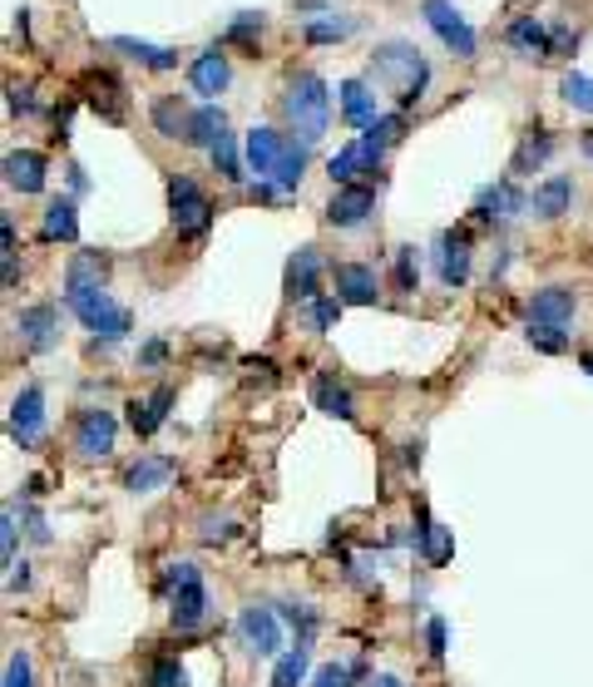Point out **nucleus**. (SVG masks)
I'll list each match as a JSON object with an SVG mask.
<instances>
[{
  "instance_id": "obj_5",
  "label": "nucleus",
  "mask_w": 593,
  "mask_h": 687,
  "mask_svg": "<svg viewBox=\"0 0 593 687\" xmlns=\"http://www.w3.org/2000/svg\"><path fill=\"white\" fill-rule=\"evenodd\" d=\"M169 208H173V228L184 237L208 233V223H213V204H208V194L188 173H173L169 179Z\"/></svg>"
},
{
  "instance_id": "obj_41",
  "label": "nucleus",
  "mask_w": 593,
  "mask_h": 687,
  "mask_svg": "<svg viewBox=\"0 0 593 687\" xmlns=\"http://www.w3.org/2000/svg\"><path fill=\"white\" fill-rule=\"evenodd\" d=\"M356 30V21H336V15H326V21H307L302 25V35H307V45H332V40H346V35Z\"/></svg>"
},
{
  "instance_id": "obj_11",
  "label": "nucleus",
  "mask_w": 593,
  "mask_h": 687,
  "mask_svg": "<svg viewBox=\"0 0 593 687\" xmlns=\"http://www.w3.org/2000/svg\"><path fill=\"white\" fill-rule=\"evenodd\" d=\"M371 213H376V188L371 183H346L326 204V223L332 228H361Z\"/></svg>"
},
{
  "instance_id": "obj_38",
  "label": "nucleus",
  "mask_w": 593,
  "mask_h": 687,
  "mask_svg": "<svg viewBox=\"0 0 593 687\" xmlns=\"http://www.w3.org/2000/svg\"><path fill=\"white\" fill-rule=\"evenodd\" d=\"M307 683V648H287L272 663V687H302Z\"/></svg>"
},
{
  "instance_id": "obj_31",
  "label": "nucleus",
  "mask_w": 593,
  "mask_h": 687,
  "mask_svg": "<svg viewBox=\"0 0 593 687\" xmlns=\"http://www.w3.org/2000/svg\"><path fill=\"white\" fill-rule=\"evenodd\" d=\"M406 134V114H381L371 130H361V149H367L371 169H381V159H386V149Z\"/></svg>"
},
{
  "instance_id": "obj_14",
  "label": "nucleus",
  "mask_w": 593,
  "mask_h": 687,
  "mask_svg": "<svg viewBox=\"0 0 593 687\" xmlns=\"http://www.w3.org/2000/svg\"><path fill=\"white\" fill-rule=\"evenodd\" d=\"M287 297L292 302H317L322 297V253H317V247H297V253H292Z\"/></svg>"
},
{
  "instance_id": "obj_43",
  "label": "nucleus",
  "mask_w": 593,
  "mask_h": 687,
  "mask_svg": "<svg viewBox=\"0 0 593 687\" xmlns=\"http://www.w3.org/2000/svg\"><path fill=\"white\" fill-rule=\"evenodd\" d=\"M529 346L534 352H544V356H564L569 352V336H564V327H529Z\"/></svg>"
},
{
  "instance_id": "obj_55",
  "label": "nucleus",
  "mask_w": 593,
  "mask_h": 687,
  "mask_svg": "<svg viewBox=\"0 0 593 687\" xmlns=\"http://www.w3.org/2000/svg\"><path fill=\"white\" fill-rule=\"evenodd\" d=\"M573 50V30L569 25H554V54H569Z\"/></svg>"
},
{
  "instance_id": "obj_19",
  "label": "nucleus",
  "mask_w": 593,
  "mask_h": 687,
  "mask_svg": "<svg viewBox=\"0 0 593 687\" xmlns=\"http://www.w3.org/2000/svg\"><path fill=\"white\" fill-rule=\"evenodd\" d=\"M435 262H441L445 287H465V278H470V237H465V228L441 233V253H435Z\"/></svg>"
},
{
  "instance_id": "obj_39",
  "label": "nucleus",
  "mask_w": 593,
  "mask_h": 687,
  "mask_svg": "<svg viewBox=\"0 0 593 687\" xmlns=\"http://www.w3.org/2000/svg\"><path fill=\"white\" fill-rule=\"evenodd\" d=\"M208 159H213V169L223 173L227 183H243V154H237V134H223V139L208 149Z\"/></svg>"
},
{
  "instance_id": "obj_53",
  "label": "nucleus",
  "mask_w": 593,
  "mask_h": 687,
  "mask_svg": "<svg viewBox=\"0 0 593 687\" xmlns=\"http://www.w3.org/2000/svg\"><path fill=\"white\" fill-rule=\"evenodd\" d=\"M5 589H11V593L30 589V564H11V574H5Z\"/></svg>"
},
{
  "instance_id": "obj_13",
  "label": "nucleus",
  "mask_w": 593,
  "mask_h": 687,
  "mask_svg": "<svg viewBox=\"0 0 593 687\" xmlns=\"http://www.w3.org/2000/svg\"><path fill=\"white\" fill-rule=\"evenodd\" d=\"M227 79H233V70H227L223 45H208L194 65H188V85H194V95H203L208 105H218V95L227 89Z\"/></svg>"
},
{
  "instance_id": "obj_44",
  "label": "nucleus",
  "mask_w": 593,
  "mask_h": 687,
  "mask_svg": "<svg viewBox=\"0 0 593 687\" xmlns=\"http://www.w3.org/2000/svg\"><path fill=\"white\" fill-rule=\"evenodd\" d=\"M149 687H188V673L178 658H153L149 667Z\"/></svg>"
},
{
  "instance_id": "obj_52",
  "label": "nucleus",
  "mask_w": 593,
  "mask_h": 687,
  "mask_svg": "<svg viewBox=\"0 0 593 687\" xmlns=\"http://www.w3.org/2000/svg\"><path fill=\"white\" fill-rule=\"evenodd\" d=\"M169 361V342H144L139 346V366H163Z\"/></svg>"
},
{
  "instance_id": "obj_24",
  "label": "nucleus",
  "mask_w": 593,
  "mask_h": 687,
  "mask_svg": "<svg viewBox=\"0 0 593 687\" xmlns=\"http://www.w3.org/2000/svg\"><path fill=\"white\" fill-rule=\"evenodd\" d=\"M178 401V391L173 387H159L153 396H144V401H129V426H134V435H153V430L169 420V406Z\"/></svg>"
},
{
  "instance_id": "obj_48",
  "label": "nucleus",
  "mask_w": 593,
  "mask_h": 687,
  "mask_svg": "<svg viewBox=\"0 0 593 687\" xmlns=\"http://www.w3.org/2000/svg\"><path fill=\"white\" fill-rule=\"evenodd\" d=\"M198 535H203L208 539V544H227V539H233L237 535V519H218V515H203V519H198Z\"/></svg>"
},
{
  "instance_id": "obj_17",
  "label": "nucleus",
  "mask_w": 593,
  "mask_h": 687,
  "mask_svg": "<svg viewBox=\"0 0 593 687\" xmlns=\"http://www.w3.org/2000/svg\"><path fill=\"white\" fill-rule=\"evenodd\" d=\"M85 105L95 109L99 119L119 124V119H124V85H119L109 70H89L85 75Z\"/></svg>"
},
{
  "instance_id": "obj_2",
  "label": "nucleus",
  "mask_w": 593,
  "mask_h": 687,
  "mask_svg": "<svg viewBox=\"0 0 593 687\" xmlns=\"http://www.w3.org/2000/svg\"><path fill=\"white\" fill-rule=\"evenodd\" d=\"M65 307L79 317V327H85L95 342H104V346H114V342H124L129 336V327H134V317H129V307H119L114 297H109L104 287H85V292H65Z\"/></svg>"
},
{
  "instance_id": "obj_54",
  "label": "nucleus",
  "mask_w": 593,
  "mask_h": 687,
  "mask_svg": "<svg viewBox=\"0 0 593 687\" xmlns=\"http://www.w3.org/2000/svg\"><path fill=\"white\" fill-rule=\"evenodd\" d=\"M25 525H30V544H50V525H45V519L35 515V510L25 515Z\"/></svg>"
},
{
  "instance_id": "obj_35",
  "label": "nucleus",
  "mask_w": 593,
  "mask_h": 687,
  "mask_svg": "<svg viewBox=\"0 0 593 687\" xmlns=\"http://www.w3.org/2000/svg\"><path fill=\"white\" fill-rule=\"evenodd\" d=\"M188 119H194V114H188L173 95L153 99V130H159L163 139H188Z\"/></svg>"
},
{
  "instance_id": "obj_27",
  "label": "nucleus",
  "mask_w": 593,
  "mask_h": 687,
  "mask_svg": "<svg viewBox=\"0 0 593 687\" xmlns=\"http://www.w3.org/2000/svg\"><path fill=\"white\" fill-rule=\"evenodd\" d=\"M474 213L480 218H519V213H529V194H519L515 183H490L485 194L474 198Z\"/></svg>"
},
{
  "instance_id": "obj_40",
  "label": "nucleus",
  "mask_w": 593,
  "mask_h": 687,
  "mask_svg": "<svg viewBox=\"0 0 593 687\" xmlns=\"http://www.w3.org/2000/svg\"><path fill=\"white\" fill-rule=\"evenodd\" d=\"M356 677H367V663H322L312 673V687H356Z\"/></svg>"
},
{
  "instance_id": "obj_12",
  "label": "nucleus",
  "mask_w": 593,
  "mask_h": 687,
  "mask_svg": "<svg viewBox=\"0 0 593 687\" xmlns=\"http://www.w3.org/2000/svg\"><path fill=\"white\" fill-rule=\"evenodd\" d=\"M332 282H336L342 307H371V302L381 297V278H376V268H367V262H336Z\"/></svg>"
},
{
  "instance_id": "obj_59",
  "label": "nucleus",
  "mask_w": 593,
  "mask_h": 687,
  "mask_svg": "<svg viewBox=\"0 0 593 687\" xmlns=\"http://www.w3.org/2000/svg\"><path fill=\"white\" fill-rule=\"evenodd\" d=\"M367 687H406V683H400V677L396 673H376V677H371V683Z\"/></svg>"
},
{
  "instance_id": "obj_46",
  "label": "nucleus",
  "mask_w": 593,
  "mask_h": 687,
  "mask_svg": "<svg viewBox=\"0 0 593 687\" xmlns=\"http://www.w3.org/2000/svg\"><path fill=\"white\" fill-rule=\"evenodd\" d=\"M416 282H421L416 247H396V292H416Z\"/></svg>"
},
{
  "instance_id": "obj_4",
  "label": "nucleus",
  "mask_w": 593,
  "mask_h": 687,
  "mask_svg": "<svg viewBox=\"0 0 593 687\" xmlns=\"http://www.w3.org/2000/svg\"><path fill=\"white\" fill-rule=\"evenodd\" d=\"M163 589H169V609H173V628L178 634H188V628H198L208 618V589H203L198 564H169Z\"/></svg>"
},
{
  "instance_id": "obj_37",
  "label": "nucleus",
  "mask_w": 593,
  "mask_h": 687,
  "mask_svg": "<svg viewBox=\"0 0 593 687\" xmlns=\"http://www.w3.org/2000/svg\"><path fill=\"white\" fill-rule=\"evenodd\" d=\"M554 149H559V144H554V134H540V139L529 134V139L519 144V154H515V173H534V169H544Z\"/></svg>"
},
{
  "instance_id": "obj_51",
  "label": "nucleus",
  "mask_w": 593,
  "mask_h": 687,
  "mask_svg": "<svg viewBox=\"0 0 593 687\" xmlns=\"http://www.w3.org/2000/svg\"><path fill=\"white\" fill-rule=\"evenodd\" d=\"M5 95H11V99H5V105H11V114H35V109H40V105L30 99V89H21V85H11Z\"/></svg>"
},
{
  "instance_id": "obj_15",
  "label": "nucleus",
  "mask_w": 593,
  "mask_h": 687,
  "mask_svg": "<svg viewBox=\"0 0 593 687\" xmlns=\"http://www.w3.org/2000/svg\"><path fill=\"white\" fill-rule=\"evenodd\" d=\"M282 144H287V134H277L272 124H258V130H248L243 159H248V169L258 173V183H272V169H277V159H282Z\"/></svg>"
},
{
  "instance_id": "obj_21",
  "label": "nucleus",
  "mask_w": 593,
  "mask_h": 687,
  "mask_svg": "<svg viewBox=\"0 0 593 687\" xmlns=\"http://www.w3.org/2000/svg\"><path fill=\"white\" fill-rule=\"evenodd\" d=\"M336 99H342V119L346 124H356V130H371L376 124V95H371L367 79H342V89H336Z\"/></svg>"
},
{
  "instance_id": "obj_36",
  "label": "nucleus",
  "mask_w": 593,
  "mask_h": 687,
  "mask_svg": "<svg viewBox=\"0 0 593 687\" xmlns=\"http://www.w3.org/2000/svg\"><path fill=\"white\" fill-rule=\"evenodd\" d=\"M277 613H282V623L297 628V648H307V643H312V634L322 628V613H317L312 603H282Z\"/></svg>"
},
{
  "instance_id": "obj_34",
  "label": "nucleus",
  "mask_w": 593,
  "mask_h": 687,
  "mask_svg": "<svg viewBox=\"0 0 593 687\" xmlns=\"http://www.w3.org/2000/svg\"><path fill=\"white\" fill-rule=\"evenodd\" d=\"M223 134H227V114H223V109H218V105L194 109V119H188V144H194V149H213Z\"/></svg>"
},
{
  "instance_id": "obj_28",
  "label": "nucleus",
  "mask_w": 593,
  "mask_h": 687,
  "mask_svg": "<svg viewBox=\"0 0 593 687\" xmlns=\"http://www.w3.org/2000/svg\"><path fill=\"white\" fill-rule=\"evenodd\" d=\"M416 549H421L425 564H435V569H441L445 559L455 554V539H450V529L435 525V519L425 515V510H416Z\"/></svg>"
},
{
  "instance_id": "obj_61",
  "label": "nucleus",
  "mask_w": 593,
  "mask_h": 687,
  "mask_svg": "<svg viewBox=\"0 0 593 687\" xmlns=\"http://www.w3.org/2000/svg\"><path fill=\"white\" fill-rule=\"evenodd\" d=\"M579 366H583V371H589V377H593V356H579Z\"/></svg>"
},
{
  "instance_id": "obj_22",
  "label": "nucleus",
  "mask_w": 593,
  "mask_h": 687,
  "mask_svg": "<svg viewBox=\"0 0 593 687\" xmlns=\"http://www.w3.org/2000/svg\"><path fill=\"white\" fill-rule=\"evenodd\" d=\"M505 40L515 45L524 60H549L554 54V30H544V21H534V15H519V21L505 30Z\"/></svg>"
},
{
  "instance_id": "obj_16",
  "label": "nucleus",
  "mask_w": 593,
  "mask_h": 687,
  "mask_svg": "<svg viewBox=\"0 0 593 687\" xmlns=\"http://www.w3.org/2000/svg\"><path fill=\"white\" fill-rule=\"evenodd\" d=\"M573 208V179L569 173H549V179L529 194V213L544 218V223H554V218H564Z\"/></svg>"
},
{
  "instance_id": "obj_58",
  "label": "nucleus",
  "mask_w": 593,
  "mask_h": 687,
  "mask_svg": "<svg viewBox=\"0 0 593 687\" xmlns=\"http://www.w3.org/2000/svg\"><path fill=\"white\" fill-rule=\"evenodd\" d=\"M0 237H5V253H15V223H11V213L0 218Z\"/></svg>"
},
{
  "instance_id": "obj_30",
  "label": "nucleus",
  "mask_w": 593,
  "mask_h": 687,
  "mask_svg": "<svg viewBox=\"0 0 593 687\" xmlns=\"http://www.w3.org/2000/svg\"><path fill=\"white\" fill-rule=\"evenodd\" d=\"M40 237H45V243H75V237H79V213H75L70 198H50V204H45Z\"/></svg>"
},
{
  "instance_id": "obj_1",
  "label": "nucleus",
  "mask_w": 593,
  "mask_h": 687,
  "mask_svg": "<svg viewBox=\"0 0 593 687\" xmlns=\"http://www.w3.org/2000/svg\"><path fill=\"white\" fill-rule=\"evenodd\" d=\"M282 114H287L292 134L312 149V144H322L326 124H332V89H326V79L317 75V70H297V75L287 79V89H282Z\"/></svg>"
},
{
  "instance_id": "obj_50",
  "label": "nucleus",
  "mask_w": 593,
  "mask_h": 687,
  "mask_svg": "<svg viewBox=\"0 0 593 687\" xmlns=\"http://www.w3.org/2000/svg\"><path fill=\"white\" fill-rule=\"evenodd\" d=\"M425 648H431V658H445V618L441 613L425 623Z\"/></svg>"
},
{
  "instance_id": "obj_60",
  "label": "nucleus",
  "mask_w": 593,
  "mask_h": 687,
  "mask_svg": "<svg viewBox=\"0 0 593 687\" xmlns=\"http://www.w3.org/2000/svg\"><path fill=\"white\" fill-rule=\"evenodd\" d=\"M579 149H583V159L593 163V130H583V134H579Z\"/></svg>"
},
{
  "instance_id": "obj_9",
  "label": "nucleus",
  "mask_w": 593,
  "mask_h": 687,
  "mask_svg": "<svg viewBox=\"0 0 593 687\" xmlns=\"http://www.w3.org/2000/svg\"><path fill=\"white\" fill-rule=\"evenodd\" d=\"M114 435H119L114 410H99V406L79 410V420H75V451L79 455H89V461H104V455L114 451Z\"/></svg>"
},
{
  "instance_id": "obj_25",
  "label": "nucleus",
  "mask_w": 593,
  "mask_h": 687,
  "mask_svg": "<svg viewBox=\"0 0 593 687\" xmlns=\"http://www.w3.org/2000/svg\"><path fill=\"white\" fill-rule=\"evenodd\" d=\"M302 179H307V144L297 139V134H287L282 159H277V169H272V188H277V194H297Z\"/></svg>"
},
{
  "instance_id": "obj_32",
  "label": "nucleus",
  "mask_w": 593,
  "mask_h": 687,
  "mask_svg": "<svg viewBox=\"0 0 593 687\" xmlns=\"http://www.w3.org/2000/svg\"><path fill=\"white\" fill-rule=\"evenodd\" d=\"M326 173H332L336 188H346V183H356L361 173H376V169H371L367 149H361V139H356V144H342V149L326 159Z\"/></svg>"
},
{
  "instance_id": "obj_33",
  "label": "nucleus",
  "mask_w": 593,
  "mask_h": 687,
  "mask_svg": "<svg viewBox=\"0 0 593 687\" xmlns=\"http://www.w3.org/2000/svg\"><path fill=\"white\" fill-rule=\"evenodd\" d=\"M109 258L104 253H75L65 268V292H85V287H104Z\"/></svg>"
},
{
  "instance_id": "obj_7",
  "label": "nucleus",
  "mask_w": 593,
  "mask_h": 687,
  "mask_svg": "<svg viewBox=\"0 0 593 687\" xmlns=\"http://www.w3.org/2000/svg\"><path fill=\"white\" fill-rule=\"evenodd\" d=\"M237 638L258 658H282V613L268 609V603H248L237 613Z\"/></svg>"
},
{
  "instance_id": "obj_45",
  "label": "nucleus",
  "mask_w": 593,
  "mask_h": 687,
  "mask_svg": "<svg viewBox=\"0 0 593 687\" xmlns=\"http://www.w3.org/2000/svg\"><path fill=\"white\" fill-rule=\"evenodd\" d=\"M307 317H312V332H332L342 322V297H317L307 302Z\"/></svg>"
},
{
  "instance_id": "obj_42",
  "label": "nucleus",
  "mask_w": 593,
  "mask_h": 687,
  "mask_svg": "<svg viewBox=\"0 0 593 687\" xmlns=\"http://www.w3.org/2000/svg\"><path fill=\"white\" fill-rule=\"evenodd\" d=\"M559 95H564V105H573V109H583V114H593V79L589 75H564L559 79Z\"/></svg>"
},
{
  "instance_id": "obj_47",
  "label": "nucleus",
  "mask_w": 593,
  "mask_h": 687,
  "mask_svg": "<svg viewBox=\"0 0 593 687\" xmlns=\"http://www.w3.org/2000/svg\"><path fill=\"white\" fill-rule=\"evenodd\" d=\"M262 25H268V21H262V15L243 11L233 25H227V40H233V45H252V40H258V35H262Z\"/></svg>"
},
{
  "instance_id": "obj_18",
  "label": "nucleus",
  "mask_w": 593,
  "mask_h": 687,
  "mask_svg": "<svg viewBox=\"0 0 593 687\" xmlns=\"http://www.w3.org/2000/svg\"><path fill=\"white\" fill-rule=\"evenodd\" d=\"M5 188H15V194H45V154L35 149L5 154Z\"/></svg>"
},
{
  "instance_id": "obj_26",
  "label": "nucleus",
  "mask_w": 593,
  "mask_h": 687,
  "mask_svg": "<svg viewBox=\"0 0 593 687\" xmlns=\"http://www.w3.org/2000/svg\"><path fill=\"white\" fill-rule=\"evenodd\" d=\"M169 475H173L169 455H139V461L124 470V490H129V494H153V490L169 484Z\"/></svg>"
},
{
  "instance_id": "obj_6",
  "label": "nucleus",
  "mask_w": 593,
  "mask_h": 687,
  "mask_svg": "<svg viewBox=\"0 0 593 687\" xmlns=\"http://www.w3.org/2000/svg\"><path fill=\"white\" fill-rule=\"evenodd\" d=\"M421 15H425V25L441 35V45L455 54V60H474V45H480V40H474L470 21L455 11L450 0H421Z\"/></svg>"
},
{
  "instance_id": "obj_56",
  "label": "nucleus",
  "mask_w": 593,
  "mask_h": 687,
  "mask_svg": "<svg viewBox=\"0 0 593 687\" xmlns=\"http://www.w3.org/2000/svg\"><path fill=\"white\" fill-rule=\"evenodd\" d=\"M272 198H282L272 183H252V204H272Z\"/></svg>"
},
{
  "instance_id": "obj_10",
  "label": "nucleus",
  "mask_w": 593,
  "mask_h": 687,
  "mask_svg": "<svg viewBox=\"0 0 593 687\" xmlns=\"http://www.w3.org/2000/svg\"><path fill=\"white\" fill-rule=\"evenodd\" d=\"M15 332H21V342L30 346L35 356L54 352V342H60V307H54V302H35V307H25L21 317H15Z\"/></svg>"
},
{
  "instance_id": "obj_3",
  "label": "nucleus",
  "mask_w": 593,
  "mask_h": 687,
  "mask_svg": "<svg viewBox=\"0 0 593 687\" xmlns=\"http://www.w3.org/2000/svg\"><path fill=\"white\" fill-rule=\"evenodd\" d=\"M371 60H376V79H386V85L396 89L400 105H416V99L425 95V85H431V65H425L421 50L406 40H386Z\"/></svg>"
},
{
  "instance_id": "obj_57",
  "label": "nucleus",
  "mask_w": 593,
  "mask_h": 687,
  "mask_svg": "<svg viewBox=\"0 0 593 687\" xmlns=\"http://www.w3.org/2000/svg\"><path fill=\"white\" fill-rule=\"evenodd\" d=\"M70 188H75V194H85V188H89V179H85V169H79V163H70Z\"/></svg>"
},
{
  "instance_id": "obj_23",
  "label": "nucleus",
  "mask_w": 593,
  "mask_h": 687,
  "mask_svg": "<svg viewBox=\"0 0 593 687\" xmlns=\"http://www.w3.org/2000/svg\"><path fill=\"white\" fill-rule=\"evenodd\" d=\"M312 406L322 410V416H332V420H356L351 391H346L332 371H317V377H312Z\"/></svg>"
},
{
  "instance_id": "obj_20",
  "label": "nucleus",
  "mask_w": 593,
  "mask_h": 687,
  "mask_svg": "<svg viewBox=\"0 0 593 687\" xmlns=\"http://www.w3.org/2000/svg\"><path fill=\"white\" fill-rule=\"evenodd\" d=\"M573 307H579V297L569 287H544L529 297V327H564L573 317Z\"/></svg>"
},
{
  "instance_id": "obj_8",
  "label": "nucleus",
  "mask_w": 593,
  "mask_h": 687,
  "mask_svg": "<svg viewBox=\"0 0 593 687\" xmlns=\"http://www.w3.org/2000/svg\"><path fill=\"white\" fill-rule=\"evenodd\" d=\"M11 441L21 451H35L45 441V391L21 387V396L11 401Z\"/></svg>"
},
{
  "instance_id": "obj_49",
  "label": "nucleus",
  "mask_w": 593,
  "mask_h": 687,
  "mask_svg": "<svg viewBox=\"0 0 593 687\" xmlns=\"http://www.w3.org/2000/svg\"><path fill=\"white\" fill-rule=\"evenodd\" d=\"M15 505H5V515H0V554H5V569L15 564Z\"/></svg>"
},
{
  "instance_id": "obj_29",
  "label": "nucleus",
  "mask_w": 593,
  "mask_h": 687,
  "mask_svg": "<svg viewBox=\"0 0 593 687\" xmlns=\"http://www.w3.org/2000/svg\"><path fill=\"white\" fill-rule=\"evenodd\" d=\"M109 45H114L119 54H129L134 65H144V70H173V65H178V50H169V45L134 40V35H114Z\"/></svg>"
}]
</instances>
